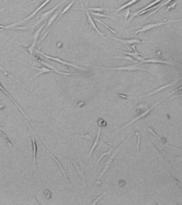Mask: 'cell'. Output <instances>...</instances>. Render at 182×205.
<instances>
[{
  "mask_svg": "<svg viewBox=\"0 0 182 205\" xmlns=\"http://www.w3.org/2000/svg\"><path fill=\"white\" fill-rule=\"evenodd\" d=\"M37 53L39 54L40 55H42V56H45L46 58L47 59H50V60H54V61H55V62H59L60 63L63 64H64V65H66V66H71V67H75V68H77V69H79V70H86V68H84L83 67H82L80 66H79L77 65H76L75 64L71 63H69V62H66V61H64V60H62V59H59L58 58H56V57H53V56H50V55H48L46 54L45 53H42V52H41L38 50H35Z\"/></svg>",
  "mask_w": 182,
  "mask_h": 205,
  "instance_id": "obj_1",
  "label": "cell"
},
{
  "mask_svg": "<svg viewBox=\"0 0 182 205\" xmlns=\"http://www.w3.org/2000/svg\"><path fill=\"white\" fill-rule=\"evenodd\" d=\"M180 21H182V18H181V19H179L170 20V21H166V22H163L155 23L148 24V25H146L145 26H144L143 27H142L141 29H139V30H138V32H146V31L149 30H151V29H154L155 27H158L159 26L163 25H165V24H168V23H170L180 22Z\"/></svg>",
  "mask_w": 182,
  "mask_h": 205,
  "instance_id": "obj_2",
  "label": "cell"
},
{
  "mask_svg": "<svg viewBox=\"0 0 182 205\" xmlns=\"http://www.w3.org/2000/svg\"><path fill=\"white\" fill-rule=\"evenodd\" d=\"M17 61H18V62H19V63H22L23 64H25V65H26V66H27L29 67H30V68H33V69H34V70H38V71H39V73H38L35 76H34V77H32V79L30 80V81H32V80H33L34 79L36 78V77H38V76L41 75L42 74H43V73H55L54 70H51V69H50V68L46 67L45 66H44V65H43V66H42V67H41V68H38V67H34V66H31V65L26 63L21 62V61L18 60H17Z\"/></svg>",
  "mask_w": 182,
  "mask_h": 205,
  "instance_id": "obj_3",
  "label": "cell"
},
{
  "mask_svg": "<svg viewBox=\"0 0 182 205\" xmlns=\"http://www.w3.org/2000/svg\"><path fill=\"white\" fill-rule=\"evenodd\" d=\"M95 68H101V69H104V70H118V71H146L144 68H139L137 67L136 66H125V67H99V66H93Z\"/></svg>",
  "mask_w": 182,
  "mask_h": 205,
  "instance_id": "obj_4",
  "label": "cell"
},
{
  "mask_svg": "<svg viewBox=\"0 0 182 205\" xmlns=\"http://www.w3.org/2000/svg\"><path fill=\"white\" fill-rule=\"evenodd\" d=\"M47 23V21L46 20V22H44V23L41 26V27H39L37 30H36L34 35V37H33V42L32 43V45L30 46V47H28V50L29 51V53H30V54L32 55L33 54V52H34V48L35 47V46L36 45V43H37V41H38V39L39 38V36L41 34V32L42 30H43V29L45 27V26H46V24Z\"/></svg>",
  "mask_w": 182,
  "mask_h": 205,
  "instance_id": "obj_5",
  "label": "cell"
},
{
  "mask_svg": "<svg viewBox=\"0 0 182 205\" xmlns=\"http://www.w3.org/2000/svg\"><path fill=\"white\" fill-rule=\"evenodd\" d=\"M167 96V95L166 96H164V97L163 98H162V99H160V100H159L158 102H157L155 104H154L153 105L151 108H150L149 109H148V110H147L146 112H143V114H141L140 116H138V117H136V118H134L133 120H132V121H130L129 123H127V124H126L125 126H123V127L121 128V129H120L119 130H118V132H120L121 130H122V129H125V128L127 127V126H129V125H130L131 124H132V123H134V122H135L136 121V120H139L140 118H143V117H145V116L146 115H147V114H149V112H150V111L152 110V109H153L156 106V105H157L159 103H160L161 101H162L163 100L165 99V98H167V97H166Z\"/></svg>",
  "mask_w": 182,
  "mask_h": 205,
  "instance_id": "obj_6",
  "label": "cell"
},
{
  "mask_svg": "<svg viewBox=\"0 0 182 205\" xmlns=\"http://www.w3.org/2000/svg\"><path fill=\"white\" fill-rule=\"evenodd\" d=\"M110 37L113 39L115 41H118L123 44L125 45H131L135 43H154V42L153 41H142L136 39H120V38H117L115 37H113L112 36H110Z\"/></svg>",
  "mask_w": 182,
  "mask_h": 205,
  "instance_id": "obj_7",
  "label": "cell"
},
{
  "mask_svg": "<svg viewBox=\"0 0 182 205\" xmlns=\"http://www.w3.org/2000/svg\"><path fill=\"white\" fill-rule=\"evenodd\" d=\"M66 1H67V0H63L62 2H60L59 4H58L57 5H56L55 6H54L52 9H50V10L47 11V12L45 13L43 15H41V18L39 19V20L37 22V23H36L34 25L33 27L36 26V25H39V23H41L43 21H44L45 20H46L47 18H48V17L50 16L51 14L53 13L55 11L59 8L60 6H61V5L63 4L64 2H65Z\"/></svg>",
  "mask_w": 182,
  "mask_h": 205,
  "instance_id": "obj_8",
  "label": "cell"
},
{
  "mask_svg": "<svg viewBox=\"0 0 182 205\" xmlns=\"http://www.w3.org/2000/svg\"><path fill=\"white\" fill-rule=\"evenodd\" d=\"M133 135V133L132 132V133H131L130 134V136H128V137H127V138L126 139V140L125 141H123V143L120 145L119 146H118V148L116 150V151L114 152V153L113 155H112V156L110 157V159H109V161H108V162L107 163V164H106V166H105V168L104 169V170H103V171L101 172V173L100 174V176H99V178H98V180H99L100 179V178H101V177L104 175V174L106 172V170H108V169L109 168V166H110V164L112 163V161H113V159L114 157L116 156V154L117 153V152H118V151H119V150L120 149V148H121V146H122L123 145L125 144V142H126V141H128V140L130 138V137L132 136V135Z\"/></svg>",
  "mask_w": 182,
  "mask_h": 205,
  "instance_id": "obj_9",
  "label": "cell"
},
{
  "mask_svg": "<svg viewBox=\"0 0 182 205\" xmlns=\"http://www.w3.org/2000/svg\"><path fill=\"white\" fill-rule=\"evenodd\" d=\"M132 48H133V49L134 50V52H133V53L123 51V53L125 54L128 55L132 56L134 59H136V60L140 61L141 63L142 62L143 60H144L145 59L147 58L146 56H145V55H143L141 53H138V52L136 51V49L134 46H132Z\"/></svg>",
  "mask_w": 182,
  "mask_h": 205,
  "instance_id": "obj_10",
  "label": "cell"
},
{
  "mask_svg": "<svg viewBox=\"0 0 182 205\" xmlns=\"http://www.w3.org/2000/svg\"><path fill=\"white\" fill-rule=\"evenodd\" d=\"M162 1V0H155L154 1L152 2L151 3H150V4L147 5L145 8L140 9V10H138L137 12H134V13H132V17H131V18H130V19H129V21H128V23H129L135 17H136L137 15H138V14L140 13L141 12H143V11H144V10H147V9H149L150 8L153 7V6H154L155 5H157V4H158L159 2H160Z\"/></svg>",
  "mask_w": 182,
  "mask_h": 205,
  "instance_id": "obj_11",
  "label": "cell"
},
{
  "mask_svg": "<svg viewBox=\"0 0 182 205\" xmlns=\"http://www.w3.org/2000/svg\"><path fill=\"white\" fill-rule=\"evenodd\" d=\"M0 90H1L3 92H4L5 94L6 95L8 96L11 100L13 101L14 103V104L17 106V107L18 109H19V110L20 111V112L22 114L23 116L26 118V119H27H27H28V118H27L26 114H25V112H23V111L22 109L21 108V107L19 105L18 103L16 101V100H14V99L12 97V96H11V95L9 94V92H8V91H7V90L4 87V86L1 84V82H0Z\"/></svg>",
  "mask_w": 182,
  "mask_h": 205,
  "instance_id": "obj_12",
  "label": "cell"
},
{
  "mask_svg": "<svg viewBox=\"0 0 182 205\" xmlns=\"http://www.w3.org/2000/svg\"><path fill=\"white\" fill-rule=\"evenodd\" d=\"M38 61H39L40 63L42 64L43 65L45 66L46 67H48V68H50V69L54 70L55 73H58V74L63 75H66V76H69V75H77V73H64V72H61V71H58L57 69H56V68L54 67L53 66H51L50 64L47 63H46L45 62L42 60L41 59H38Z\"/></svg>",
  "mask_w": 182,
  "mask_h": 205,
  "instance_id": "obj_13",
  "label": "cell"
},
{
  "mask_svg": "<svg viewBox=\"0 0 182 205\" xmlns=\"http://www.w3.org/2000/svg\"><path fill=\"white\" fill-rule=\"evenodd\" d=\"M38 140H39V139H38ZM39 142H41V144L42 145V146H43V148H44L46 150H47V152H48V153H49L50 154V155H51V157H52V159H54V161H55V162H56V164H58V165H59V167L60 168V169H61V170H62V171L63 172V173L64 174V177H66V179L67 180V181H68V182H69V183H71V181H70L69 179L68 178V176H67V174H66V172H65V170H64V169L63 167V166L62 165V164H60V162H59V161H58V159H56V157H55L54 155H52V153H51L50 152V151L48 150V149H47V148H46L45 146L43 145V144H42V143L41 142V141H40L39 140Z\"/></svg>",
  "mask_w": 182,
  "mask_h": 205,
  "instance_id": "obj_14",
  "label": "cell"
},
{
  "mask_svg": "<svg viewBox=\"0 0 182 205\" xmlns=\"http://www.w3.org/2000/svg\"><path fill=\"white\" fill-rule=\"evenodd\" d=\"M181 79H182V78H179V79H177V80H176L175 81L172 82V83H169V84H166V85H164V86H163L160 87V88H158V89H157V90H155V91H153V92H150V93H149V94H146V95H145L141 96H140V97H136V98H142V97H146V96H147L151 95H153V94H155V93H157V92H159V91H161V90H163V89L166 88H167V87L171 86V85H173V84H175V83H176L177 82H178L179 80H180Z\"/></svg>",
  "mask_w": 182,
  "mask_h": 205,
  "instance_id": "obj_15",
  "label": "cell"
},
{
  "mask_svg": "<svg viewBox=\"0 0 182 205\" xmlns=\"http://www.w3.org/2000/svg\"><path fill=\"white\" fill-rule=\"evenodd\" d=\"M32 156L33 159L36 165V167L38 168L37 162H36V153H37V145H36V140L35 137L32 135Z\"/></svg>",
  "mask_w": 182,
  "mask_h": 205,
  "instance_id": "obj_16",
  "label": "cell"
},
{
  "mask_svg": "<svg viewBox=\"0 0 182 205\" xmlns=\"http://www.w3.org/2000/svg\"><path fill=\"white\" fill-rule=\"evenodd\" d=\"M142 63H160L163 64H168L171 65V63L168 61H164L161 59H155V58H151V59H145L142 61Z\"/></svg>",
  "mask_w": 182,
  "mask_h": 205,
  "instance_id": "obj_17",
  "label": "cell"
},
{
  "mask_svg": "<svg viewBox=\"0 0 182 205\" xmlns=\"http://www.w3.org/2000/svg\"><path fill=\"white\" fill-rule=\"evenodd\" d=\"M86 15H87V17H88V21H89V22L90 23V24H91L92 27H93V28L97 32L100 34V36H104V34L102 33L101 32L100 30H99V29H98V27H97V26H96L95 23L94 22L93 19L91 17V15H90V13L88 12V10H86Z\"/></svg>",
  "mask_w": 182,
  "mask_h": 205,
  "instance_id": "obj_18",
  "label": "cell"
},
{
  "mask_svg": "<svg viewBox=\"0 0 182 205\" xmlns=\"http://www.w3.org/2000/svg\"><path fill=\"white\" fill-rule=\"evenodd\" d=\"M59 14H60L59 13V10H58L56 12H55V13L50 17V19L48 21V22H47V26L46 27V30L48 29L52 25V24L53 23L55 22V19L57 18L58 16L59 15Z\"/></svg>",
  "mask_w": 182,
  "mask_h": 205,
  "instance_id": "obj_19",
  "label": "cell"
},
{
  "mask_svg": "<svg viewBox=\"0 0 182 205\" xmlns=\"http://www.w3.org/2000/svg\"><path fill=\"white\" fill-rule=\"evenodd\" d=\"M101 129V128H99V131H98V132H97V135L96 139L95 141V142H94V144H93V146H92V149H91V151H90V152H89V155H88V157H87V158H86V159H89V157L91 156V154L92 153V152H93V150H94V149H95L96 146H97V144H98V143H99V137H100V136Z\"/></svg>",
  "mask_w": 182,
  "mask_h": 205,
  "instance_id": "obj_20",
  "label": "cell"
},
{
  "mask_svg": "<svg viewBox=\"0 0 182 205\" xmlns=\"http://www.w3.org/2000/svg\"><path fill=\"white\" fill-rule=\"evenodd\" d=\"M76 0H73L68 5V6H66L64 9L63 10V12L60 13V15H59V17H58V18H57V19L55 21V23H56L57 22V21L59 20V19L60 18H61L62 17V15H63L64 14L66 13L68 10H69V9H70V8H71V6H72L73 4L75 2V1H76Z\"/></svg>",
  "mask_w": 182,
  "mask_h": 205,
  "instance_id": "obj_21",
  "label": "cell"
},
{
  "mask_svg": "<svg viewBox=\"0 0 182 205\" xmlns=\"http://www.w3.org/2000/svg\"><path fill=\"white\" fill-rule=\"evenodd\" d=\"M138 1H139V0H131V1H130L129 2H128L126 4H125V5H123L122 6H121L118 10H117V12H120V11L123 10V9H126V8H127L128 7L132 6L133 5L136 4V2H138Z\"/></svg>",
  "mask_w": 182,
  "mask_h": 205,
  "instance_id": "obj_22",
  "label": "cell"
},
{
  "mask_svg": "<svg viewBox=\"0 0 182 205\" xmlns=\"http://www.w3.org/2000/svg\"><path fill=\"white\" fill-rule=\"evenodd\" d=\"M71 161H72V164L74 165V166H75V168L76 169V170H77V172H78V173H79V176L82 177V179H83V182H84V185H85V187H86V190H88V189H87V185H86V179H85V178H84V175L82 174V173H81V171H80V168H79V166H77V164H76L74 161H73L71 159Z\"/></svg>",
  "mask_w": 182,
  "mask_h": 205,
  "instance_id": "obj_23",
  "label": "cell"
},
{
  "mask_svg": "<svg viewBox=\"0 0 182 205\" xmlns=\"http://www.w3.org/2000/svg\"><path fill=\"white\" fill-rule=\"evenodd\" d=\"M112 58H114V59H125V60H129L130 62H134L135 63H137V61L135 59H134L133 57L128 55V56H114V57H112Z\"/></svg>",
  "mask_w": 182,
  "mask_h": 205,
  "instance_id": "obj_24",
  "label": "cell"
},
{
  "mask_svg": "<svg viewBox=\"0 0 182 205\" xmlns=\"http://www.w3.org/2000/svg\"><path fill=\"white\" fill-rule=\"evenodd\" d=\"M173 1H174V0H167V1L166 2H164V3H163V4L159 5V6H158V7L157 9H155L154 12H151V13L149 14L148 15H147V16H146V17L145 18H147V17H149L151 16V15H153V14H154L155 13H156L157 11H158L159 9H160V8H162V7H163L164 6H166V5L168 4H169L170 2H172Z\"/></svg>",
  "mask_w": 182,
  "mask_h": 205,
  "instance_id": "obj_25",
  "label": "cell"
},
{
  "mask_svg": "<svg viewBox=\"0 0 182 205\" xmlns=\"http://www.w3.org/2000/svg\"><path fill=\"white\" fill-rule=\"evenodd\" d=\"M0 69H1V71H2V72H3V73H4L5 75H7V76H8V77H9L12 78V79H13V80H14L15 81L18 82L19 84H21V85H23V86L26 87V86H25V85H24L23 83H22L21 82H19L17 79H16L15 77H14L13 76H12V75H10L9 73H8V72H7V71H6L5 70L4 68H3V67H2L1 65H0Z\"/></svg>",
  "mask_w": 182,
  "mask_h": 205,
  "instance_id": "obj_26",
  "label": "cell"
},
{
  "mask_svg": "<svg viewBox=\"0 0 182 205\" xmlns=\"http://www.w3.org/2000/svg\"><path fill=\"white\" fill-rule=\"evenodd\" d=\"M95 20L96 21H97V22H98L99 23H101L102 25H103L104 26H105V27H106L108 30H109V32H112V33H113V34H116V35H117V36H119V34H118V33L117 32H115L114 30H113L112 29H111L110 27H109L106 24H105V23H104L103 22H102L101 21H100V20H99V19H96V18H95Z\"/></svg>",
  "mask_w": 182,
  "mask_h": 205,
  "instance_id": "obj_27",
  "label": "cell"
},
{
  "mask_svg": "<svg viewBox=\"0 0 182 205\" xmlns=\"http://www.w3.org/2000/svg\"><path fill=\"white\" fill-rule=\"evenodd\" d=\"M0 134L2 136V137H4L5 141L7 142L8 144H9V145L10 146L14 147V145L13 144V143L12 142V141H10V140L9 139V137L6 135V134L4 132L2 131L1 130H0Z\"/></svg>",
  "mask_w": 182,
  "mask_h": 205,
  "instance_id": "obj_28",
  "label": "cell"
},
{
  "mask_svg": "<svg viewBox=\"0 0 182 205\" xmlns=\"http://www.w3.org/2000/svg\"><path fill=\"white\" fill-rule=\"evenodd\" d=\"M136 134L138 136L137 140V145H136V150H137V156L138 159L139 157V151H140V140H141V135L139 132H136Z\"/></svg>",
  "mask_w": 182,
  "mask_h": 205,
  "instance_id": "obj_29",
  "label": "cell"
},
{
  "mask_svg": "<svg viewBox=\"0 0 182 205\" xmlns=\"http://www.w3.org/2000/svg\"><path fill=\"white\" fill-rule=\"evenodd\" d=\"M109 9H104V8H88L87 9V10H94L97 12H103L104 10H109Z\"/></svg>",
  "mask_w": 182,
  "mask_h": 205,
  "instance_id": "obj_30",
  "label": "cell"
},
{
  "mask_svg": "<svg viewBox=\"0 0 182 205\" xmlns=\"http://www.w3.org/2000/svg\"><path fill=\"white\" fill-rule=\"evenodd\" d=\"M92 14L94 15H97V16H99V17H103V18H112V17L109 16V15H105V14H104L100 13H96V12H95V13H91Z\"/></svg>",
  "mask_w": 182,
  "mask_h": 205,
  "instance_id": "obj_31",
  "label": "cell"
},
{
  "mask_svg": "<svg viewBox=\"0 0 182 205\" xmlns=\"http://www.w3.org/2000/svg\"><path fill=\"white\" fill-rule=\"evenodd\" d=\"M112 152V150H110L109 151H108V152H106V153H104L103 155H102L101 157H100V158L99 159L97 160V162H96V167L97 166V165H98V164H99V162H100V160L101 159H102L104 156H106V155H109L110 153Z\"/></svg>",
  "mask_w": 182,
  "mask_h": 205,
  "instance_id": "obj_32",
  "label": "cell"
},
{
  "mask_svg": "<svg viewBox=\"0 0 182 205\" xmlns=\"http://www.w3.org/2000/svg\"><path fill=\"white\" fill-rule=\"evenodd\" d=\"M106 194V192L104 193H103V194L101 196H99V198H98L97 200H95V202H93L92 204H93V205H95L96 203H97V202L99 200H100V199H101V198H103V196H105Z\"/></svg>",
  "mask_w": 182,
  "mask_h": 205,
  "instance_id": "obj_33",
  "label": "cell"
},
{
  "mask_svg": "<svg viewBox=\"0 0 182 205\" xmlns=\"http://www.w3.org/2000/svg\"><path fill=\"white\" fill-rule=\"evenodd\" d=\"M177 4V2H175V3H174V4H173L171 5H170L169 6H168L167 7V10H166V11H168V10H169L170 9H173L175 7V6H176V5Z\"/></svg>",
  "mask_w": 182,
  "mask_h": 205,
  "instance_id": "obj_34",
  "label": "cell"
},
{
  "mask_svg": "<svg viewBox=\"0 0 182 205\" xmlns=\"http://www.w3.org/2000/svg\"><path fill=\"white\" fill-rule=\"evenodd\" d=\"M130 14V9H129V8H128L127 10H126V15H125V20H126V21H127V19H128V17H129V16Z\"/></svg>",
  "mask_w": 182,
  "mask_h": 205,
  "instance_id": "obj_35",
  "label": "cell"
},
{
  "mask_svg": "<svg viewBox=\"0 0 182 205\" xmlns=\"http://www.w3.org/2000/svg\"><path fill=\"white\" fill-rule=\"evenodd\" d=\"M175 180L176 181V183L177 184V185H178V186L179 187V188H180V189L182 190V186H181V185H180V183L179 182V181L177 180V178H175Z\"/></svg>",
  "mask_w": 182,
  "mask_h": 205,
  "instance_id": "obj_36",
  "label": "cell"
},
{
  "mask_svg": "<svg viewBox=\"0 0 182 205\" xmlns=\"http://www.w3.org/2000/svg\"><path fill=\"white\" fill-rule=\"evenodd\" d=\"M168 146H170V147H171V148H174V149H178V150H182V148H177V146H173V145Z\"/></svg>",
  "mask_w": 182,
  "mask_h": 205,
  "instance_id": "obj_37",
  "label": "cell"
},
{
  "mask_svg": "<svg viewBox=\"0 0 182 205\" xmlns=\"http://www.w3.org/2000/svg\"><path fill=\"white\" fill-rule=\"evenodd\" d=\"M5 108V105L4 104H0V110L1 109H4Z\"/></svg>",
  "mask_w": 182,
  "mask_h": 205,
  "instance_id": "obj_38",
  "label": "cell"
},
{
  "mask_svg": "<svg viewBox=\"0 0 182 205\" xmlns=\"http://www.w3.org/2000/svg\"><path fill=\"white\" fill-rule=\"evenodd\" d=\"M4 9L5 8H2V9H0V12H2V11H3Z\"/></svg>",
  "mask_w": 182,
  "mask_h": 205,
  "instance_id": "obj_39",
  "label": "cell"
},
{
  "mask_svg": "<svg viewBox=\"0 0 182 205\" xmlns=\"http://www.w3.org/2000/svg\"><path fill=\"white\" fill-rule=\"evenodd\" d=\"M1 30H4V29H1V28H0V31H1Z\"/></svg>",
  "mask_w": 182,
  "mask_h": 205,
  "instance_id": "obj_40",
  "label": "cell"
}]
</instances>
